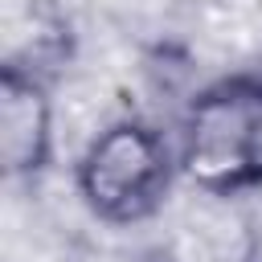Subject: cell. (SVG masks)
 I'll list each match as a JSON object with an SVG mask.
<instances>
[{
    "mask_svg": "<svg viewBox=\"0 0 262 262\" xmlns=\"http://www.w3.org/2000/svg\"><path fill=\"white\" fill-rule=\"evenodd\" d=\"M180 176L176 147L143 119H115L90 135L74 164L78 201L102 225L151 221Z\"/></svg>",
    "mask_w": 262,
    "mask_h": 262,
    "instance_id": "1",
    "label": "cell"
},
{
    "mask_svg": "<svg viewBox=\"0 0 262 262\" xmlns=\"http://www.w3.org/2000/svg\"><path fill=\"white\" fill-rule=\"evenodd\" d=\"M242 217H246V258L242 262H262V184L237 192Z\"/></svg>",
    "mask_w": 262,
    "mask_h": 262,
    "instance_id": "4",
    "label": "cell"
},
{
    "mask_svg": "<svg viewBox=\"0 0 262 262\" xmlns=\"http://www.w3.org/2000/svg\"><path fill=\"white\" fill-rule=\"evenodd\" d=\"M66 262H156V254H139V250H123V246H98V242H82L66 254Z\"/></svg>",
    "mask_w": 262,
    "mask_h": 262,
    "instance_id": "5",
    "label": "cell"
},
{
    "mask_svg": "<svg viewBox=\"0 0 262 262\" xmlns=\"http://www.w3.org/2000/svg\"><path fill=\"white\" fill-rule=\"evenodd\" d=\"M262 82L229 78L201 90L180 119V176L196 192L237 196L254 188V127Z\"/></svg>",
    "mask_w": 262,
    "mask_h": 262,
    "instance_id": "2",
    "label": "cell"
},
{
    "mask_svg": "<svg viewBox=\"0 0 262 262\" xmlns=\"http://www.w3.org/2000/svg\"><path fill=\"white\" fill-rule=\"evenodd\" d=\"M0 164L8 180H33L53 164V98L37 70L0 74Z\"/></svg>",
    "mask_w": 262,
    "mask_h": 262,
    "instance_id": "3",
    "label": "cell"
}]
</instances>
